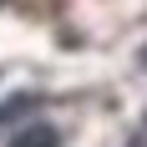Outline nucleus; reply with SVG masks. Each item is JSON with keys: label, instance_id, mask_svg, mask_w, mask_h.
<instances>
[{"label": "nucleus", "instance_id": "2", "mask_svg": "<svg viewBox=\"0 0 147 147\" xmlns=\"http://www.w3.org/2000/svg\"><path fill=\"white\" fill-rule=\"evenodd\" d=\"M0 5H5V0H0Z\"/></svg>", "mask_w": 147, "mask_h": 147}, {"label": "nucleus", "instance_id": "1", "mask_svg": "<svg viewBox=\"0 0 147 147\" xmlns=\"http://www.w3.org/2000/svg\"><path fill=\"white\" fill-rule=\"evenodd\" d=\"M5 147H61V132L51 122H30V127H15V137Z\"/></svg>", "mask_w": 147, "mask_h": 147}]
</instances>
